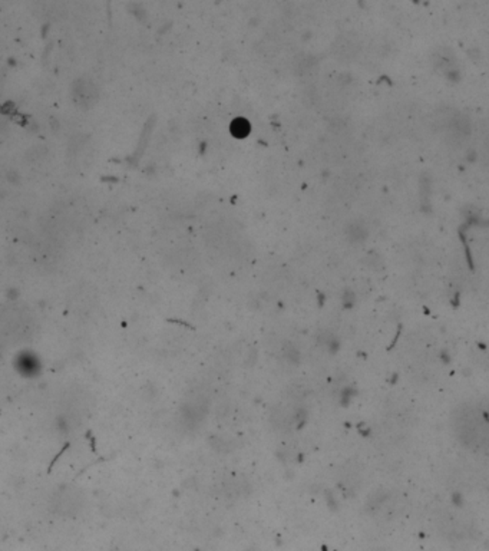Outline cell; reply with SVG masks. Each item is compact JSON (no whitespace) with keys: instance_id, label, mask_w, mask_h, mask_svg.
Returning <instances> with one entry per match:
<instances>
[{"instance_id":"3","label":"cell","mask_w":489,"mask_h":551,"mask_svg":"<svg viewBox=\"0 0 489 551\" xmlns=\"http://www.w3.org/2000/svg\"><path fill=\"white\" fill-rule=\"evenodd\" d=\"M248 124H247V121L245 119H237L235 122H234V125H232V132H234V135L235 136H244V135H247V132H248Z\"/></svg>"},{"instance_id":"2","label":"cell","mask_w":489,"mask_h":551,"mask_svg":"<svg viewBox=\"0 0 489 551\" xmlns=\"http://www.w3.org/2000/svg\"><path fill=\"white\" fill-rule=\"evenodd\" d=\"M13 366H15L16 372L26 379L37 378L42 372L40 359L34 352H31V351L19 352L13 359Z\"/></svg>"},{"instance_id":"1","label":"cell","mask_w":489,"mask_h":551,"mask_svg":"<svg viewBox=\"0 0 489 551\" xmlns=\"http://www.w3.org/2000/svg\"><path fill=\"white\" fill-rule=\"evenodd\" d=\"M455 426H456L459 438L463 439V442L468 444V445L478 447L479 439H482V441L487 439L484 422L479 419V415H476L472 411H463L456 419Z\"/></svg>"}]
</instances>
